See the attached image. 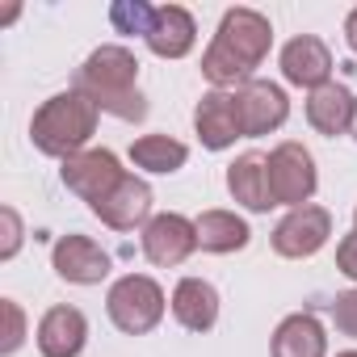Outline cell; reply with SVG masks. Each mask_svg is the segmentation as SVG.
I'll list each match as a JSON object with an SVG mask.
<instances>
[{
    "label": "cell",
    "instance_id": "22",
    "mask_svg": "<svg viewBox=\"0 0 357 357\" xmlns=\"http://www.w3.org/2000/svg\"><path fill=\"white\" fill-rule=\"evenodd\" d=\"M109 26L118 30V34H151V26H155V9L147 5V0H114L109 5Z\"/></svg>",
    "mask_w": 357,
    "mask_h": 357
},
{
    "label": "cell",
    "instance_id": "3",
    "mask_svg": "<svg viewBox=\"0 0 357 357\" xmlns=\"http://www.w3.org/2000/svg\"><path fill=\"white\" fill-rule=\"evenodd\" d=\"M97 118H101V109L80 89H68L38 105V114L30 122V139L43 155L72 160V155L89 151V139L97 135Z\"/></svg>",
    "mask_w": 357,
    "mask_h": 357
},
{
    "label": "cell",
    "instance_id": "25",
    "mask_svg": "<svg viewBox=\"0 0 357 357\" xmlns=\"http://www.w3.org/2000/svg\"><path fill=\"white\" fill-rule=\"evenodd\" d=\"M0 223H5V244H0V261H13V257H17V248H22V219H17V211H13V206H5V211H0Z\"/></svg>",
    "mask_w": 357,
    "mask_h": 357
},
{
    "label": "cell",
    "instance_id": "21",
    "mask_svg": "<svg viewBox=\"0 0 357 357\" xmlns=\"http://www.w3.org/2000/svg\"><path fill=\"white\" fill-rule=\"evenodd\" d=\"M185 160H190V147L172 135H143V139L130 143V164L143 168V172H155V176L185 168Z\"/></svg>",
    "mask_w": 357,
    "mask_h": 357
},
{
    "label": "cell",
    "instance_id": "8",
    "mask_svg": "<svg viewBox=\"0 0 357 357\" xmlns=\"http://www.w3.org/2000/svg\"><path fill=\"white\" fill-rule=\"evenodd\" d=\"M139 244H143V257H147L151 265L172 269V265H181V261L194 257V248H198V227H194V219L168 211V215H155V219L143 227Z\"/></svg>",
    "mask_w": 357,
    "mask_h": 357
},
{
    "label": "cell",
    "instance_id": "16",
    "mask_svg": "<svg viewBox=\"0 0 357 357\" xmlns=\"http://www.w3.org/2000/svg\"><path fill=\"white\" fill-rule=\"evenodd\" d=\"M143 43L160 59H185L194 51V43H198V22L181 5H164V9H155V26H151V34Z\"/></svg>",
    "mask_w": 357,
    "mask_h": 357
},
{
    "label": "cell",
    "instance_id": "26",
    "mask_svg": "<svg viewBox=\"0 0 357 357\" xmlns=\"http://www.w3.org/2000/svg\"><path fill=\"white\" fill-rule=\"evenodd\" d=\"M336 269H340L349 282H357V227L336 244Z\"/></svg>",
    "mask_w": 357,
    "mask_h": 357
},
{
    "label": "cell",
    "instance_id": "27",
    "mask_svg": "<svg viewBox=\"0 0 357 357\" xmlns=\"http://www.w3.org/2000/svg\"><path fill=\"white\" fill-rule=\"evenodd\" d=\"M344 43H349V51L357 55V9L344 17Z\"/></svg>",
    "mask_w": 357,
    "mask_h": 357
},
{
    "label": "cell",
    "instance_id": "5",
    "mask_svg": "<svg viewBox=\"0 0 357 357\" xmlns=\"http://www.w3.org/2000/svg\"><path fill=\"white\" fill-rule=\"evenodd\" d=\"M269 190L278 206H307L319 190V172H315V155L303 143H278L269 151Z\"/></svg>",
    "mask_w": 357,
    "mask_h": 357
},
{
    "label": "cell",
    "instance_id": "7",
    "mask_svg": "<svg viewBox=\"0 0 357 357\" xmlns=\"http://www.w3.org/2000/svg\"><path fill=\"white\" fill-rule=\"evenodd\" d=\"M59 176H63V185H68L76 198H84V202L93 206V202H101V198L122 181L126 168H122V160H118L109 147H89V151L63 160Z\"/></svg>",
    "mask_w": 357,
    "mask_h": 357
},
{
    "label": "cell",
    "instance_id": "23",
    "mask_svg": "<svg viewBox=\"0 0 357 357\" xmlns=\"http://www.w3.org/2000/svg\"><path fill=\"white\" fill-rule=\"evenodd\" d=\"M0 311H5V340H0V353H17L22 340H26V311L13 303V298H0Z\"/></svg>",
    "mask_w": 357,
    "mask_h": 357
},
{
    "label": "cell",
    "instance_id": "20",
    "mask_svg": "<svg viewBox=\"0 0 357 357\" xmlns=\"http://www.w3.org/2000/svg\"><path fill=\"white\" fill-rule=\"evenodd\" d=\"M194 227H198V248H202V252H215V257L240 252V248H248V240H252L248 223H244L236 211H202V215L194 219Z\"/></svg>",
    "mask_w": 357,
    "mask_h": 357
},
{
    "label": "cell",
    "instance_id": "29",
    "mask_svg": "<svg viewBox=\"0 0 357 357\" xmlns=\"http://www.w3.org/2000/svg\"><path fill=\"white\" fill-rule=\"evenodd\" d=\"M336 357H357V349H344V353H336Z\"/></svg>",
    "mask_w": 357,
    "mask_h": 357
},
{
    "label": "cell",
    "instance_id": "11",
    "mask_svg": "<svg viewBox=\"0 0 357 357\" xmlns=\"http://www.w3.org/2000/svg\"><path fill=\"white\" fill-rule=\"evenodd\" d=\"M105 227H114V231H135L139 223L147 227L151 223V185L143 181V176H122V181L101 198V202H93L89 206Z\"/></svg>",
    "mask_w": 357,
    "mask_h": 357
},
{
    "label": "cell",
    "instance_id": "14",
    "mask_svg": "<svg viewBox=\"0 0 357 357\" xmlns=\"http://www.w3.org/2000/svg\"><path fill=\"white\" fill-rule=\"evenodd\" d=\"M227 194L240 206H248L252 215H265L269 206H278L273 202V190H269V155H261V151L236 155L227 164Z\"/></svg>",
    "mask_w": 357,
    "mask_h": 357
},
{
    "label": "cell",
    "instance_id": "13",
    "mask_svg": "<svg viewBox=\"0 0 357 357\" xmlns=\"http://www.w3.org/2000/svg\"><path fill=\"white\" fill-rule=\"evenodd\" d=\"M194 130H198V139H202L206 151H227L236 139H244L236 93H223V89L202 93V101L194 109Z\"/></svg>",
    "mask_w": 357,
    "mask_h": 357
},
{
    "label": "cell",
    "instance_id": "18",
    "mask_svg": "<svg viewBox=\"0 0 357 357\" xmlns=\"http://www.w3.org/2000/svg\"><path fill=\"white\" fill-rule=\"evenodd\" d=\"M353 109H357V97L344 89V84H324V89H315L311 97H307V122H311V130L315 135H324V139H336V135H344L349 126H353Z\"/></svg>",
    "mask_w": 357,
    "mask_h": 357
},
{
    "label": "cell",
    "instance_id": "1",
    "mask_svg": "<svg viewBox=\"0 0 357 357\" xmlns=\"http://www.w3.org/2000/svg\"><path fill=\"white\" fill-rule=\"evenodd\" d=\"M273 47V26L265 13L257 9H227L206 55H202V76L215 84V89H244L252 80V72L265 63Z\"/></svg>",
    "mask_w": 357,
    "mask_h": 357
},
{
    "label": "cell",
    "instance_id": "6",
    "mask_svg": "<svg viewBox=\"0 0 357 357\" xmlns=\"http://www.w3.org/2000/svg\"><path fill=\"white\" fill-rule=\"evenodd\" d=\"M328 236H332V211L307 202V206H294L273 227V252L286 261H307L328 244Z\"/></svg>",
    "mask_w": 357,
    "mask_h": 357
},
{
    "label": "cell",
    "instance_id": "10",
    "mask_svg": "<svg viewBox=\"0 0 357 357\" xmlns=\"http://www.w3.org/2000/svg\"><path fill=\"white\" fill-rule=\"evenodd\" d=\"M51 265L63 282L72 286H101L109 278V252L101 244H93L89 236H59L51 248Z\"/></svg>",
    "mask_w": 357,
    "mask_h": 357
},
{
    "label": "cell",
    "instance_id": "30",
    "mask_svg": "<svg viewBox=\"0 0 357 357\" xmlns=\"http://www.w3.org/2000/svg\"><path fill=\"white\" fill-rule=\"evenodd\" d=\"M353 223H357V211H353Z\"/></svg>",
    "mask_w": 357,
    "mask_h": 357
},
{
    "label": "cell",
    "instance_id": "28",
    "mask_svg": "<svg viewBox=\"0 0 357 357\" xmlns=\"http://www.w3.org/2000/svg\"><path fill=\"white\" fill-rule=\"evenodd\" d=\"M349 135H353V139H357V109H353V126H349Z\"/></svg>",
    "mask_w": 357,
    "mask_h": 357
},
{
    "label": "cell",
    "instance_id": "19",
    "mask_svg": "<svg viewBox=\"0 0 357 357\" xmlns=\"http://www.w3.org/2000/svg\"><path fill=\"white\" fill-rule=\"evenodd\" d=\"M273 357H328V332L311 311H294L273 332Z\"/></svg>",
    "mask_w": 357,
    "mask_h": 357
},
{
    "label": "cell",
    "instance_id": "15",
    "mask_svg": "<svg viewBox=\"0 0 357 357\" xmlns=\"http://www.w3.org/2000/svg\"><path fill=\"white\" fill-rule=\"evenodd\" d=\"M89 340V319L80 307H51L43 319H38V353L43 357H80Z\"/></svg>",
    "mask_w": 357,
    "mask_h": 357
},
{
    "label": "cell",
    "instance_id": "17",
    "mask_svg": "<svg viewBox=\"0 0 357 357\" xmlns=\"http://www.w3.org/2000/svg\"><path fill=\"white\" fill-rule=\"evenodd\" d=\"M172 315L190 332H211L219 324V290L206 278H181L172 290Z\"/></svg>",
    "mask_w": 357,
    "mask_h": 357
},
{
    "label": "cell",
    "instance_id": "9",
    "mask_svg": "<svg viewBox=\"0 0 357 357\" xmlns=\"http://www.w3.org/2000/svg\"><path fill=\"white\" fill-rule=\"evenodd\" d=\"M236 105H240L244 139H261L290 118V97L273 80H248L244 89H236Z\"/></svg>",
    "mask_w": 357,
    "mask_h": 357
},
{
    "label": "cell",
    "instance_id": "12",
    "mask_svg": "<svg viewBox=\"0 0 357 357\" xmlns=\"http://www.w3.org/2000/svg\"><path fill=\"white\" fill-rule=\"evenodd\" d=\"M282 76H286V84L307 89V93L332 84V51H328V43L315 38V34L290 38L282 47Z\"/></svg>",
    "mask_w": 357,
    "mask_h": 357
},
{
    "label": "cell",
    "instance_id": "2",
    "mask_svg": "<svg viewBox=\"0 0 357 357\" xmlns=\"http://www.w3.org/2000/svg\"><path fill=\"white\" fill-rule=\"evenodd\" d=\"M72 89H80L101 114H114L122 122L147 118V97L139 93V59L126 47H97L80 63Z\"/></svg>",
    "mask_w": 357,
    "mask_h": 357
},
{
    "label": "cell",
    "instance_id": "24",
    "mask_svg": "<svg viewBox=\"0 0 357 357\" xmlns=\"http://www.w3.org/2000/svg\"><path fill=\"white\" fill-rule=\"evenodd\" d=\"M332 324H336L340 336L357 340V286H353V290H340V294L332 298Z\"/></svg>",
    "mask_w": 357,
    "mask_h": 357
},
{
    "label": "cell",
    "instance_id": "4",
    "mask_svg": "<svg viewBox=\"0 0 357 357\" xmlns=\"http://www.w3.org/2000/svg\"><path fill=\"white\" fill-rule=\"evenodd\" d=\"M105 311H109V319H114L118 332L143 336V332H151V328L164 319V290H160V282L147 278V273H126V278H118V282L109 286Z\"/></svg>",
    "mask_w": 357,
    "mask_h": 357
}]
</instances>
